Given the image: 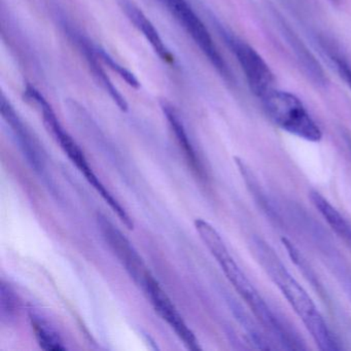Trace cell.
Segmentation results:
<instances>
[{"label": "cell", "mask_w": 351, "mask_h": 351, "mask_svg": "<svg viewBox=\"0 0 351 351\" xmlns=\"http://www.w3.org/2000/svg\"><path fill=\"white\" fill-rule=\"evenodd\" d=\"M310 200L316 210L322 215V219L330 226V229L351 247V225L322 194L311 191L309 194Z\"/></svg>", "instance_id": "obj_12"}, {"label": "cell", "mask_w": 351, "mask_h": 351, "mask_svg": "<svg viewBox=\"0 0 351 351\" xmlns=\"http://www.w3.org/2000/svg\"><path fill=\"white\" fill-rule=\"evenodd\" d=\"M195 228L204 242L209 252L215 256L217 262L225 273L226 277L236 289L242 300H244L252 310L256 319L266 328L283 346L287 349H305L300 337L295 330L289 328V324L283 320L269 304L265 301L252 281L246 276L239 265L230 254L221 234L208 221L202 219L195 221Z\"/></svg>", "instance_id": "obj_1"}, {"label": "cell", "mask_w": 351, "mask_h": 351, "mask_svg": "<svg viewBox=\"0 0 351 351\" xmlns=\"http://www.w3.org/2000/svg\"><path fill=\"white\" fill-rule=\"evenodd\" d=\"M219 32L234 56L237 59L250 91L262 99L274 89V75L266 61L252 46L234 36L225 28L219 27Z\"/></svg>", "instance_id": "obj_6"}, {"label": "cell", "mask_w": 351, "mask_h": 351, "mask_svg": "<svg viewBox=\"0 0 351 351\" xmlns=\"http://www.w3.org/2000/svg\"><path fill=\"white\" fill-rule=\"evenodd\" d=\"M330 60L334 63L336 66L337 71H338L340 77H342L343 81L346 83L351 89V65L349 64L348 61L339 54H334V52L330 54Z\"/></svg>", "instance_id": "obj_18"}, {"label": "cell", "mask_w": 351, "mask_h": 351, "mask_svg": "<svg viewBox=\"0 0 351 351\" xmlns=\"http://www.w3.org/2000/svg\"><path fill=\"white\" fill-rule=\"evenodd\" d=\"M25 96L28 101L38 106V110L42 112L45 126L48 129L49 132L54 135L55 139L58 141L59 145L62 147L67 157L77 166V169L84 174L86 180L89 182V184L99 193L100 196L110 205V208L117 213L119 219L124 223V225L126 226L129 230H132V219L129 217L126 210L123 208L122 205L119 203V201L114 198V196L108 192V190H106V186L100 182L99 178L95 176L93 169H92L89 164H88L87 159H86L83 151L80 149L77 143L71 138V135L64 130L62 125L59 122V119L57 118L52 106H51V104L47 101L46 98H45L36 88L32 87V86H27L25 90Z\"/></svg>", "instance_id": "obj_3"}, {"label": "cell", "mask_w": 351, "mask_h": 351, "mask_svg": "<svg viewBox=\"0 0 351 351\" xmlns=\"http://www.w3.org/2000/svg\"><path fill=\"white\" fill-rule=\"evenodd\" d=\"M117 3L120 5L127 18L130 20L131 23L139 32L143 34L145 40L151 45L154 52L161 58V60L166 63H173V56L164 44L163 40L154 24L149 21V18L143 14V12L131 0H117Z\"/></svg>", "instance_id": "obj_10"}, {"label": "cell", "mask_w": 351, "mask_h": 351, "mask_svg": "<svg viewBox=\"0 0 351 351\" xmlns=\"http://www.w3.org/2000/svg\"><path fill=\"white\" fill-rule=\"evenodd\" d=\"M262 104L267 116L285 132L310 143L322 141V129L295 94L273 89Z\"/></svg>", "instance_id": "obj_4"}, {"label": "cell", "mask_w": 351, "mask_h": 351, "mask_svg": "<svg viewBox=\"0 0 351 351\" xmlns=\"http://www.w3.org/2000/svg\"><path fill=\"white\" fill-rule=\"evenodd\" d=\"M332 3H339L340 0H332Z\"/></svg>", "instance_id": "obj_19"}, {"label": "cell", "mask_w": 351, "mask_h": 351, "mask_svg": "<svg viewBox=\"0 0 351 351\" xmlns=\"http://www.w3.org/2000/svg\"><path fill=\"white\" fill-rule=\"evenodd\" d=\"M161 108L163 110L164 116L167 119L170 128H171L174 135H176V141H178L186 161L189 162L194 171L198 172L200 174L201 171H202L201 170L200 161H199L196 152H195L192 143H191L190 138H189L188 133H186L180 114H178V110H176V108L171 104L165 101V100L161 102Z\"/></svg>", "instance_id": "obj_13"}, {"label": "cell", "mask_w": 351, "mask_h": 351, "mask_svg": "<svg viewBox=\"0 0 351 351\" xmlns=\"http://www.w3.org/2000/svg\"><path fill=\"white\" fill-rule=\"evenodd\" d=\"M1 116L11 128L22 153L24 154L30 165L36 171H42L44 169L45 162L44 154L40 149V143L34 138L29 129L18 116L15 108L5 95L1 96Z\"/></svg>", "instance_id": "obj_9"}, {"label": "cell", "mask_w": 351, "mask_h": 351, "mask_svg": "<svg viewBox=\"0 0 351 351\" xmlns=\"http://www.w3.org/2000/svg\"><path fill=\"white\" fill-rule=\"evenodd\" d=\"M168 11L176 18L180 25L192 38L201 52L207 57L209 62L217 69V73L228 81H232V73L217 50L210 34L202 20L198 17L186 0H162Z\"/></svg>", "instance_id": "obj_5"}, {"label": "cell", "mask_w": 351, "mask_h": 351, "mask_svg": "<svg viewBox=\"0 0 351 351\" xmlns=\"http://www.w3.org/2000/svg\"><path fill=\"white\" fill-rule=\"evenodd\" d=\"M32 328L36 334L38 345L47 351H64L66 347L63 345L60 336L57 334L54 328L49 326L48 322L36 316V314L30 315Z\"/></svg>", "instance_id": "obj_14"}, {"label": "cell", "mask_w": 351, "mask_h": 351, "mask_svg": "<svg viewBox=\"0 0 351 351\" xmlns=\"http://www.w3.org/2000/svg\"><path fill=\"white\" fill-rule=\"evenodd\" d=\"M96 53H97L101 62L106 64V66L110 67L121 79L124 80L130 87L134 88V89H139L141 88V83H139L137 77L130 71H128L126 67L121 65L116 59L112 58L108 52L102 50L101 48L96 47Z\"/></svg>", "instance_id": "obj_15"}, {"label": "cell", "mask_w": 351, "mask_h": 351, "mask_svg": "<svg viewBox=\"0 0 351 351\" xmlns=\"http://www.w3.org/2000/svg\"><path fill=\"white\" fill-rule=\"evenodd\" d=\"M250 248L258 264L295 310L318 348L324 351L341 350L340 341L326 324L313 300L289 273L272 246L262 238L254 237Z\"/></svg>", "instance_id": "obj_2"}, {"label": "cell", "mask_w": 351, "mask_h": 351, "mask_svg": "<svg viewBox=\"0 0 351 351\" xmlns=\"http://www.w3.org/2000/svg\"><path fill=\"white\" fill-rule=\"evenodd\" d=\"M97 223L104 239L108 242L117 258L122 263L123 266L126 268L127 272L141 287H143L145 278L151 273L143 264L141 256L137 254L132 244L104 215H97Z\"/></svg>", "instance_id": "obj_7"}, {"label": "cell", "mask_w": 351, "mask_h": 351, "mask_svg": "<svg viewBox=\"0 0 351 351\" xmlns=\"http://www.w3.org/2000/svg\"><path fill=\"white\" fill-rule=\"evenodd\" d=\"M71 36H73L75 44L79 47L82 54L85 57L88 66H89L90 71H91L92 75H93L96 82L106 90V93L110 95L112 101L118 106V108H120L122 112H128V104H127L126 99H125L124 96L120 93V91L117 89L116 86L112 84V80L106 75V71H104V67L101 66V63H100L101 60H100L97 53H96V47H94L89 40H86L84 36H82L80 34H77V32L71 34Z\"/></svg>", "instance_id": "obj_11"}, {"label": "cell", "mask_w": 351, "mask_h": 351, "mask_svg": "<svg viewBox=\"0 0 351 351\" xmlns=\"http://www.w3.org/2000/svg\"><path fill=\"white\" fill-rule=\"evenodd\" d=\"M141 287L145 289L147 297L151 300V303L153 304L156 312L161 316L162 319L165 320L169 324L170 328L184 341L186 346L191 350L201 349L194 332L186 326V322L182 319V315L176 310V306L172 304L171 300L168 298L165 291L161 289L158 281L154 278L153 275L149 274L145 278Z\"/></svg>", "instance_id": "obj_8"}, {"label": "cell", "mask_w": 351, "mask_h": 351, "mask_svg": "<svg viewBox=\"0 0 351 351\" xmlns=\"http://www.w3.org/2000/svg\"><path fill=\"white\" fill-rule=\"evenodd\" d=\"M330 262H332V270L337 275L341 287H343L345 293L351 302V271H349L344 265L337 263L336 260L330 261Z\"/></svg>", "instance_id": "obj_17"}, {"label": "cell", "mask_w": 351, "mask_h": 351, "mask_svg": "<svg viewBox=\"0 0 351 351\" xmlns=\"http://www.w3.org/2000/svg\"><path fill=\"white\" fill-rule=\"evenodd\" d=\"M17 295L14 289L5 281H1L0 287V310L3 320H11L15 317L18 310Z\"/></svg>", "instance_id": "obj_16"}]
</instances>
